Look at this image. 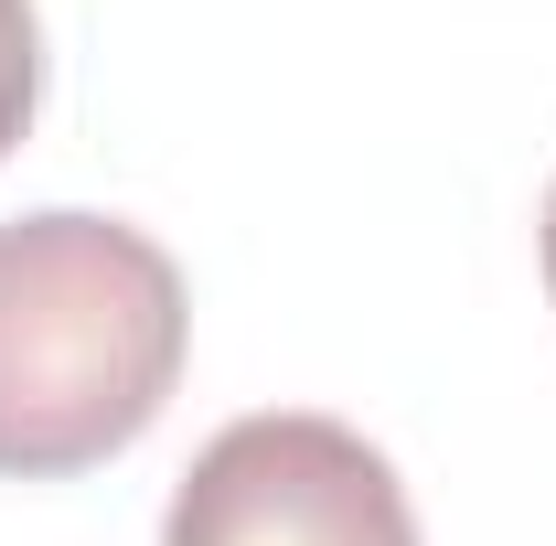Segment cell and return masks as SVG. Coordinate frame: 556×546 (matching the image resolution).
<instances>
[{
  "label": "cell",
  "mask_w": 556,
  "mask_h": 546,
  "mask_svg": "<svg viewBox=\"0 0 556 546\" xmlns=\"http://www.w3.org/2000/svg\"><path fill=\"white\" fill-rule=\"evenodd\" d=\"M546 289H556V194H546Z\"/></svg>",
  "instance_id": "277c9868"
},
{
  "label": "cell",
  "mask_w": 556,
  "mask_h": 546,
  "mask_svg": "<svg viewBox=\"0 0 556 546\" xmlns=\"http://www.w3.org/2000/svg\"><path fill=\"white\" fill-rule=\"evenodd\" d=\"M161 546H417V504L364 429L268 408L193 450Z\"/></svg>",
  "instance_id": "7a4b0ae2"
},
{
  "label": "cell",
  "mask_w": 556,
  "mask_h": 546,
  "mask_svg": "<svg viewBox=\"0 0 556 546\" xmlns=\"http://www.w3.org/2000/svg\"><path fill=\"white\" fill-rule=\"evenodd\" d=\"M33 97H43V33H33V0H0V150L33 129Z\"/></svg>",
  "instance_id": "3957f363"
},
{
  "label": "cell",
  "mask_w": 556,
  "mask_h": 546,
  "mask_svg": "<svg viewBox=\"0 0 556 546\" xmlns=\"http://www.w3.org/2000/svg\"><path fill=\"white\" fill-rule=\"evenodd\" d=\"M182 269L118 214L0 225V472L54 482L129 450L182 386Z\"/></svg>",
  "instance_id": "6da1fadb"
}]
</instances>
